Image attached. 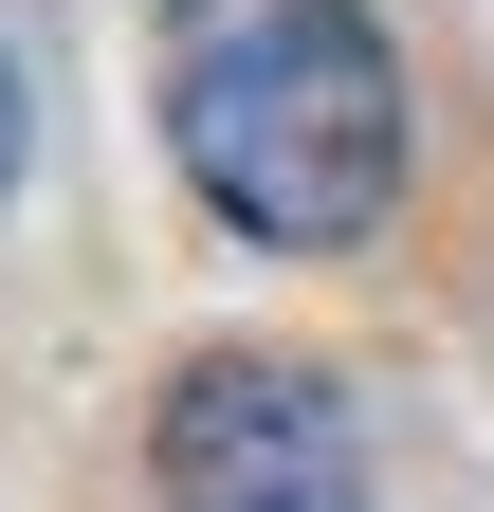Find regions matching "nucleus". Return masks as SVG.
<instances>
[{
	"instance_id": "obj_1",
	"label": "nucleus",
	"mask_w": 494,
	"mask_h": 512,
	"mask_svg": "<svg viewBox=\"0 0 494 512\" xmlns=\"http://www.w3.org/2000/svg\"><path fill=\"white\" fill-rule=\"evenodd\" d=\"M165 147L257 256H348L403 202V37L366 0H165Z\"/></svg>"
},
{
	"instance_id": "obj_2",
	"label": "nucleus",
	"mask_w": 494,
	"mask_h": 512,
	"mask_svg": "<svg viewBox=\"0 0 494 512\" xmlns=\"http://www.w3.org/2000/svg\"><path fill=\"white\" fill-rule=\"evenodd\" d=\"M147 494L165 512H366L348 384L293 366V348H202L147 403Z\"/></svg>"
},
{
	"instance_id": "obj_3",
	"label": "nucleus",
	"mask_w": 494,
	"mask_h": 512,
	"mask_svg": "<svg viewBox=\"0 0 494 512\" xmlns=\"http://www.w3.org/2000/svg\"><path fill=\"white\" fill-rule=\"evenodd\" d=\"M0 202H19V55H0Z\"/></svg>"
}]
</instances>
